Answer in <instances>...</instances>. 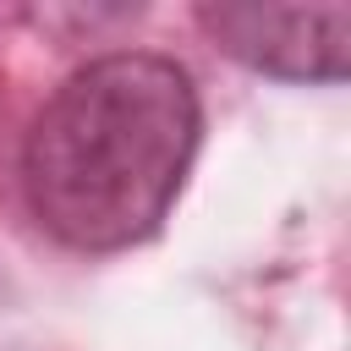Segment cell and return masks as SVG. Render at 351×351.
Listing matches in <instances>:
<instances>
[{
  "instance_id": "obj_1",
  "label": "cell",
  "mask_w": 351,
  "mask_h": 351,
  "mask_svg": "<svg viewBox=\"0 0 351 351\" xmlns=\"http://www.w3.org/2000/svg\"><path fill=\"white\" fill-rule=\"evenodd\" d=\"M203 137V104L170 55L115 49L77 66L33 115L22 192L33 219L77 247L115 252L148 241Z\"/></svg>"
},
{
  "instance_id": "obj_2",
  "label": "cell",
  "mask_w": 351,
  "mask_h": 351,
  "mask_svg": "<svg viewBox=\"0 0 351 351\" xmlns=\"http://www.w3.org/2000/svg\"><path fill=\"white\" fill-rule=\"evenodd\" d=\"M197 22L252 71L291 82H335L351 60V5H197Z\"/></svg>"
}]
</instances>
